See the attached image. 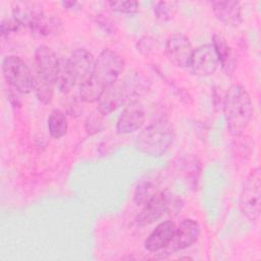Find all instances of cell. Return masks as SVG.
I'll use <instances>...</instances> for the list:
<instances>
[{"instance_id": "obj_1", "label": "cell", "mask_w": 261, "mask_h": 261, "mask_svg": "<svg viewBox=\"0 0 261 261\" xmlns=\"http://www.w3.org/2000/svg\"><path fill=\"white\" fill-rule=\"evenodd\" d=\"M253 103L247 90L240 85L228 88L223 99V113L227 129L232 136H240L253 117Z\"/></svg>"}, {"instance_id": "obj_2", "label": "cell", "mask_w": 261, "mask_h": 261, "mask_svg": "<svg viewBox=\"0 0 261 261\" xmlns=\"http://www.w3.org/2000/svg\"><path fill=\"white\" fill-rule=\"evenodd\" d=\"M175 133L172 126L164 120L153 122L141 130L135 139V147L149 156H162L173 144Z\"/></svg>"}, {"instance_id": "obj_3", "label": "cell", "mask_w": 261, "mask_h": 261, "mask_svg": "<svg viewBox=\"0 0 261 261\" xmlns=\"http://www.w3.org/2000/svg\"><path fill=\"white\" fill-rule=\"evenodd\" d=\"M123 69V58L117 52L105 48L96 59L95 69L91 79L105 91L118 81Z\"/></svg>"}, {"instance_id": "obj_4", "label": "cell", "mask_w": 261, "mask_h": 261, "mask_svg": "<svg viewBox=\"0 0 261 261\" xmlns=\"http://www.w3.org/2000/svg\"><path fill=\"white\" fill-rule=\"evenodd\" d=\"M2 73L10 88L20 94H29L34 87V73L27 62L16 55H8L2 60Z\"/></svg>"}, {"instance_id": "obj_5", "label": "cell", "mask_w": 261, "mask_h": 261, "mask_svg": "<svg viewBox=\"0 0 261 261\" xmlns=\"http://www.w3.org/2000/svg\"><path fill=\"white\" fill-rule=\"evenodd\" d=\"M179 206H181L180 199L173 194L162 190L143 206V209L135 218V223L139 227L150 225L162 218L168 212L178 209Z\"/></svg>"}, {"instance_id": "obj_6", "label": "cell", "mask_w": 261, "mask_h": 261, "mask_svg": "<svg viewBox=\"0 0 261 261\" xmlns=\"http://www.w3.org/2000/svg\"><path fill=\"white\" fill-rule=\"evenodd\" d=\"M242 214L250 221L256 222L261 211V171L254 168L248 175L240 196Z\"/></svg>"}, {"instance_id": "obj_7", "label": "cell", "mask_w": 261, "mask_h": 261, "mask_svg": "<svg viewBox=\"0 0 261 261\" xmlns=\"http://www.w3.org/2000/svg\"><path fill=\"white\" fill-rule=\"evenodd\" d=\"M136 90L137 87L130 85V81L120 80L115 82L104 91L98 100L97 110L103 115L111 113L123 104L124 101L136 92Z\"/></svg>"}, {"instance_id": "obj_8", "label": "cell", "mask_w": 261, "mask_h": 261, "mask_svg": "<svg viewBox=\"0 0 261 261\" xmlns=\"http://www.w3.org/2000/svg\"><path fill=\"white\" fill-rule=\"evenodd\" d=\"M59 60L55 51L47 45H40L35 51L34 79L53 84L58 70Z\"/></svg>"}, {"instance_id": "obj_9", "label": "cell", "mask_w": 261, "mask_h": 261, "mask_svg": "<svg viewBox=\"0 0 261 261\" xmlns=\"http://www.w3.org/2000/svg\"><path fill=\"white\" fill-rule=\"evenodd\" d=\"M220 62L212 44H204L194 49L188 70L197 76H209L219 67Z\"/></svg>"}, {"instance_id": "obj_10", "label": "cell", "mask_w": 261, "mask_h": 261, "mask_svg": "<svg viewBox=\"0 0 261 261\" xmlns=\"http://www.w3.org/2000/svg\"><path fill=\"white\" fill-rule=\"evenodd\" d=\"M193 51L194 48L189 38L182 34H173L166 40L165 54L168 60L176 67L188 68Z\"/></svg>"}, {"instance_id": "obj_11", "label": "cell", "mask_w": 261, "mask_h": 261, "mask_svg": "<svg viewBox=\"0 0 261 261\" xmlns=\"http://www.w3.org/2000/svg\"><path fill=\"white\" fill-rule=\"evenodd\" d=\"M200 232V225L196 220L191 218L182 220L176 227L170 243L162 250V252L164 254H170L191 247L198 241Z\"/></svg>"}, {"instance_id": "obj_12", "label": "cell", "mask_w": 261, "mask_h": 261, "mask_svg": "<svg viewBox=\"0 0 261 261\" xmlns=\"http://www.w3.org/2000/svg\"><path fill=\"white\" fill-rule=\"evenodd\" d=\"M67 62L75 84L80 86L92 76L95 69L96 59L87 49L79 48L67 57Z\"/></svg>"}, {"instance_id": "obj_13", "label": "cell", "mask_w": 261, "mask_h": 261, "mask_svg": "<svg viewBox=\"0 0 261 261\" xmlns=\"http://www.w3.org/2000/svg\"><path fill=\"white\" fill-rule=\"evenodd\" d=\"M145 119L144 106L138 101H132L120 113L116 122V130L119 135L135 133L144 125Z\"/></svg>"}, {"instance_id": "obj_14", "label": "cell", "mask_w": 261, "mask_h": 261, "mask_svg": "<svg viewBox=\"0 0 261 261\" xmlns=\"http://www.w3.org/2000/svg\"><path fill=\"white\" fill-rule=\"evenodd\" d=\"M175 230L176 225L170 220L159 223L145 240V249L149 252L162 251L170 243Z\"/></svg>"}, {"instance_id": "obj_15", "label": "cell", "mask_w": 261, "mask_h": 261, "mask_svg": "<svg viewBox=\"0 0 261 261\" xmlns=\"http://www.w3.org/2000/svg\"><path fill=\"white\" fill-rule=\"evenodd\" d=\"M161 179L159 173H149L143 176L137 184L134 192V201L137 205L144 206L159 192H161Z\"/></svg>"}, {"instance_id": "obj_16", "label": "cell", "mask_w": 261, "mask_h": 261, "mask_svg": "<svg viewBox=\"0 0 261 261\" xmlns=\"http://www.w3.org/2000/svg\"><path fill=\"white\" fill-rule=\"evenodd\" d=\"M212 10L216 18L226 25H239L242 22L241 4L238 1H213Z\"/></svg>"}, {"instance_id": "obj_17", "label": "cell", "mask_w": 261, "mask_h": 261, "mask_svg": "<svg viewBox=\"0 0 261 261\" xmlns=\"http://www.w3.org/2000/svg\"><path fill=\"white\" fill-rule=\"evenodd\" d=\"M63 29L61 19L55 15L42 14L29 29L38 37H51L58 35Z\"/></svg>"}, {"instance_id": "obj_18", "label": "cell", "mask_w": 261, "mask_h": 261, "mask_svg": "<svg viewBox=\"0 0 261 261\" xmlns=\"http://www.w3.org/2000/svg\"><path fill=\"white\" fill-rule=\"evenodd\" d=\"M212 46L215 49L222 68L230 72L234 68V58L225 38L220 34H214L212 37Z\"/></svg>"}, {"instance_id": "obj_19", "label": "cell", "mask_w": 261, "mask_h": 261, "mask_svg": "<svg viewBox=\"0 0 261 261\" xmlns=\"http://www.w3.org/2000/svg\"><path fill=\"white\" fill-rule=\"evenodd\" d=\"M75 85L76 84L69 68L67 58H60L57 74L55 77V88L59 92L66 94L70 92Z\"/></svg>"}, {"instance_id": "obj_20", "label": "cell", "mask_w": 261, "mask_h": 261, "mask_svg": "<svg viewBox=\"0 0 261 261\" xmlns=\"http://www.w3.org/2000/svg\"><path fill=\"white\" fill-rule=\"evenodd\" d=\"M47 127L50 136L54 139H60L67 133V117L64 112L54 109L48 116Z\"/></svg>"}, {"instance_id": "obj_21", "label": "cell", "mask_w": 261, "mask_h": 261, "mask_svg": "<svg viewBox=\"0 0 261 261\" xmlns=\"http://www.w3.org/2000/svg\"><path fill=\"white\" fill-rule=\"evenodd\" d=\"M153 11L155 16L163 21L169 20L173 17L176 12V3L175 2H166L159 1L154 3Z\"/></svg>"}, {"instance_id": "obj_22", "label": "cell", "mask_w": 261, "mask_h": 261, "mask_svg": "<svg viewBox=\"0 0 261 261\" xmlns=\"http://www.w3.org/2000/svg\"><path fill=\"white\" fill-rule=\"evenodd\" d=\"M108 5L113 11L125 14H134L139 9L137 1H109Z\"/></svg>"}, {"instance_id": "obj_23", "label": "cell", "mask_w": 261, "mask_h": 261, "mask_svg": "<svg viewBox=\"0 0 261 261\" xmlns=\"http://www.w3.org/2000/svg\"><path fill=\"white\" fill-rule=\"evenodd\" d=\"M102 116L103 114H101L97 110V112H93L87 117L85 126L88 134L94 135L99 133L102 129Z\"/></svg>"}, {"instance_id": "obj_24", "label": "cell", "mask_w": 261, "mask_h": 261, "mask_svg": "<svg viewBox=\"0 0 261 261\" xmlns=\"http://www.w3.org/2000/svg\"><path fill=\"white\" fill-rule=\"evenodd\" d=\"M20 28H22L21 24L16 19L11 17L10 19H3L1 21L0 33H1L2 37H6L12 33L17 32Z\"/></svg>"}, {"instance_id": "obj_25", "label": "cell", "mask_w": 261, "mask_h": 261, "mask_svg": "<svg viewBox=\"0 0 261 261\" xmlns=\"http://www.w3.org/2000/svg\"><path fill=\"white\" fill-rule=\"evenodd\" d=\"M138 50L143 54L150 53L154 48V40L149 37H144L138 43Z\"/></svg>"}, {"instance_id": "obj_26", "label": "cell", "mask_w": 261, "mask_h": 261, "mask_svg": "<svg viewBox=\"0 0 261 261\" xmlns=\"http://www.w3.org/2000/svg\"><path fill=\"white\" fill-rule=\"evenodd\" d=\"M62 7L68 11H79L82 9V5L76 1H62Z\"/></svg>"}]
</instances>
